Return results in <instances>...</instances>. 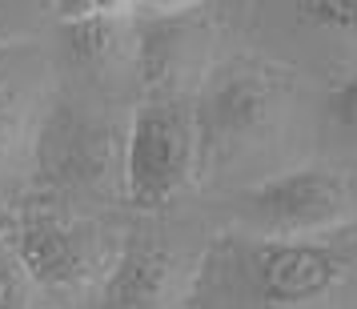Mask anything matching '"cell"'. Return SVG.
Listing matches in <instances>:
<instances>
[{
  "label": "cell",
  "instance_id": "1",
  "mask_svg": "<svg viewBox=\"0 0 357 309\" xmlns=\"http://www.w3.org/2000/svg\"><path fill=\"white\" fill-rule=\"evenodd\" d=\"M8 249L20 257L40 293H65L81 297L89 289H105L109 273L125 245L116 233L89 217H73L52 205L20 209L8 221Z\"/></svg>",
  "mask_w": 357,
  "mask_h": 309
},
{
  "label": "cell",
  "instance_id": "2",
  "mask_svg": "<svg viewBox=\"0 0 357 309\" xmlns=\"http://www.w3.org/2000/svg\"><path fill=\"white\" fill-rule=\"evenodd\" d=\"M241 221L253 237L317 241L337 233L354 213V181L337 169H289L237 193Z\"/></svg>",
  "mask_w": 357,
  "mask_h": 309
},
{
  "label": "cell",
  "instance_id": "3",
  "mask_svg": "<svg viewBox=\"0 0 357 309\" xmlns=\"http://www.w3.org/2000/svg\"><path fill=\"white\" fill-rule=\"evenodd\" d=\"M281 116V81L265 68L237 65L225 68L221 77L201 97L197 121V173L201 169H221L245 149L261 145Z\"/></svg>",
  "mask_w": 357,
  "mask_h": 309
},
{
  "label": "cell",
  "instance_id": "4",
  "mask_svg": "<svg viewBox=\"0 0 357 309\" xmlns=\"http://www.w3.org/2000/svg\"><path fill=\"white\" fill-rule=\"evenodd\" d=\"M197 177V121L177 100H153L132 116L121 149V181L132 205L157 209Z\"/></svg>",
  "mask_w": 357,
  "mask_h": 309
},
{
  "label": "cell",
  "instance_id": "5",
  "mask_svg": "<svg viewBox=\"0 0 357 309\" xmlns=\"http://www.w3.org/2000/svg\"><path fill=\"white\" fill-rule=\"evenodd\" d=\"M237 269L253 297L273 306H301L329 293L349 273V253L329 241H269L253 237L237 249Z\"/></svg>",
  "mask_w": 357,
  "mask_h": 309
},
{
  "label": "cell",
  "instance_id": "6",
  "mask_svg": "<svg viewBox=\"0 0 357 309\" xmlns=\"http://www.w3.org/2000/svg\"><path fill=\"white\" fill-rule=\"evenodd\" d=\"M33 153H36V177L45 173V181L61 185V189H81V185L105 181V173L116 157L113 133L81 113H65V109H56L40 121Z\"/></svg>",
  "mask_w": 357,
  "mask_h": 309
},
{
  "label": "cell",
  "instance_id": "7",
  "mask_svg": "<svg viewBox=\"0 0 357 309\" xmlns=\"http://www.w3.org/2000/svg\"><path fill=\"white\" fill-rule=\"evenodd\" d=\"M45 65L29 45H0V185L36 145Z\"/></svg>",
  "mask_w": 357,
  "mask_h": 309
},
{
  "label": "cell",
  "instance_id": "8",
  "mask_svg": "<svg viewBox=\"0 0 357 309\" xmlns=\"http://www.w3.org/2000/svg\"><path fill=\"white\" fill-rule=\"evenodd\" d=\"M165 269H169V257L153 245L121 249L116 269L105 281V301L113 309H157L165 293Z\"/></svg>",
  "mask_w": 357,
  "mask_h": 309
},
{
  "label": "cell",
  "instance_id": "9",
  "mask_svg": "<svg viewBox=\"0 0 357 309\" xmlns=\"http://www.w3.org/2000/svg\"><path fill=\"white\" fill-rule=\"evenodd\" d=\"M65 45L84 68H97V73H113L129 61L137 65V36L129 33V20H73V24H65Z\"/></svg>",
  "mask_w": 357,
  "mask_h": 309
},
{
  "label": "cell",
  "instance_id": "10",
  "mask_svg": "<svg viewBox=\"0 0 357 309\" xmlns=\"http://www.w3.org/2000/svg\"><path fill=\"white\" fill-rule=\"evenodd\" d=\"M197 56H201L197 33L185 29V24H161V29H149L137 40V68H141L145 84H153V89L177 84L193 68Z\"/></svg>",
  "mask_w": 357,
  "mask_h": 309
},
{
  "label": "cell",
  "instance_id": "11",
  "mask_svg": "<svg viewBox=\"0 0 357 309\" xmlns=\"http://www.w3.org/2000/svg\"><path fill=\"white\" fill-rule=\"evenodd\" d=\"M0 309H40V289L8 241H0Z\"/></svg>",
  "mask_w": 357,
  "mask_h": 309
},
{
  "label": "cell",
  "instance_id": "12",
  "mask_svg": "<svg viewBox=\"0 0 357 309\" xmlns=\"http://www.w3.org/2000/svg\"><path fill=\"white\" fill-rule=\"evenodd\" d=\"M325 113H329V129L337 133L345 145L357 149V73H349V77L329 93Z\"/></svg>",
  "mask_w": 357,
  "mask_h": 309
},
{
  "label": "cell",
  "instance_id": "13",
  "mask_svg": "<svg viewBox=\"0 0 357 309\" xmlns=\"http://www.w3.org/2000/svg\"><path fill=\"white\" fill-rule=\"evenodd\" d=\"M297 13L317 24V29H333V33H357V0H293Z\"/></svg>",
  "mask_w": 357,
  "mask_h": 309
},
{
  "label": "cell",
  "instance_id": "14",
  "mask_svg": "<svg viewBox=\"0 0 357 309\" xmlns=\"http://www.w3.org/2000/svg\"><path fill=\"white\" fill-rule=\"evenodd\" d=\"M93 17H109V20H129L137 13V0H89Z\"/></svg>",
  "mask_w": 357,
  "mask_h": 309
},
{
  "label": "cell",
  "instance_id": "15",
  "mask_svg": "<svg viewBox=\"0 0 357 309\" xmlns=\"http://www.w3.org/2000/svg\"><path fill=\"white\" fill-rule=\"evenodd\" d=\"M52 13L61 17V24H73V20H84L93 17V8H89V0H49Z\"/></svg>",
  "mask_w": 357,
  "mask_h": 309
},
{
  "label": "cell",
  "instance_id": "16",
  "mask_svg": "<svg viewBox=\"0 0 357 309\" xmlns=\"http://www.w3.org/2000/svg\"><path fill=\"white\" fill-rule=\"evenodd\" d=\"M201 0H137V8H149V13H161V17H177V13H189Z\"/></svg>",
  "mask_w": 357,
  "mask_h": 309
},
{
  "label": "cell",
  "instance_id": "17",
  "mask_svg": "<svg viewBox=\"0 0 357 309\" xmlns=\"http://www.w3.org/2000/svg\"><path fill=\"white\" fill-rule=\"evenodd\" d=\"M33 4L36 0H0V20L8 17V13H13V17H17V13H29Z\"/></svg>",
  "mask_w": 357,
  "mask_h": 309
}]
</instances>
